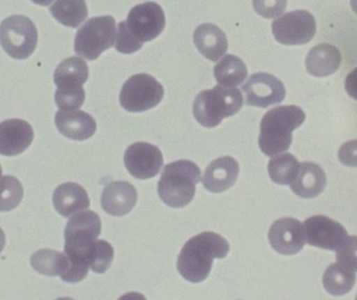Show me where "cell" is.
<instances>
[{"label":"cell","instance_id":"23","mask_svg":"<svg viewBox=\"0 0 357 300\" xmlns=\"http://www.w3.org/2000/svg\"><path fill=\"white\" fill-rule=\"evenodd\" d=\"M89 77L85 61L71 56L63 61L54 71V84L59 90H77L83 88Z\"/></svg>","mask_w":357,"mask_h":300},{"label":"cell","instance_id":"10","mask_svg":"<svg viewBox=\"0 0 357 300\" xmlns=\"http://www.w3.org/2000/svg\"><path fill=\"white\" fill-rule=\"evenodd\" d=\"M272 31L275 39L283 45H304L314 39L317 23L307 10H294L276 19Z\"/></svg>","mask_w":357,"mask_h":300},{"label":"cell","instance_id":"26","mask_svg":"<svg viewBox=\"0 0 357 300\" xmlns=\"http://www.w3.org/2000/svg\"><path fill=\"white\" fill-rule=\"evenodd\" d=\"M50 10L58 22L71 29L79 27L88 17L85 0H56Z\"/></svg>","mask_w":357,"mask_h":300},{"label":"cell","instance_id":"35","mask_svg":"<svg viewBox=\"0 0 357 300\" xmlns=\"http://www.w3.org/2000/svg\"><path fill=\"white\" fill-rule=\"evenodd\" d=\"M339 159L348 167H357V140L346 142L339 150Z\"/></svg>","mask_w":357,"mask_h":300},{"label":"cell","instance_id":"4","mask_svg":"<svg viewBox=\"0 0 357 300\" xmlns=\"http://www.w3.org/2000/svg\"><path fill=\"white\" fill-rule=\"evenodd\" d=\"M201 170L191 161H174L165 166L158 182L159 196L174 209L186 207L195 194Z\"/></svg>","mask_w":357,"mask_h":300},{"label":"cell","instance_id":"3","mask_svg":"<svg viewBox=\"0 0 357 300\" xmlns=\"http://www.w3.org/2000/svg\"><path fill=\"white\" fill-rule=\"evenodd\" d=\"M305 119V113L297 106H277L268 111L260 123V150L268 157L289 150L293 132L299 129Z\"/></svg>","mask_w":357,"mask_h":300},{"label":"cell","instance_id":"28","mask_svg":"<svg viewBox=\"0 0 357 300\" xmlns=\"http://www.w3.org/2000/svg\"><path fill=\"white\" fill-rule=\"evenodd\" d=\"M300 164L295 155L283 153L268 161V174L271 180L278 184H291L297 175Z\"/></svg>","mask_w":357,"mask_h":300},{"label":"cell","instance_id":"38","mask_svg":"<svg viewBox=\"0 0 357 300\" xmlns=\"http://www.w3.org/2000/svg\"><path fill=\"white\" fill-rule=\"evenodd\" d=\"M33 3L38 4V6H47L52 3L54 0H31Z\"/></svg>","mask_w":357,"mask_h":300},{"label":"cell","instance_id":"8","mask_svg":"<svg viewBox=\"0 0 357 300\" xmlns=\"http://www.w3.org/2000/svg\"><path fill=\"white\" fill-rule=\"evenodd\" d=\"M165 96L162 85L150 74H135L130 77L121 89V106L128 112L142 113L160 104Z\"/></svg>","mask_w":357,"mask_h":300},{"label":"cell","instance_id":"21","mask_svg":"<svg viewBox=\"0 0 357 300\" xmlns=\"http://www.w3.org/2000/svg\"><path fill=\"white\" fill-rule=\"evenodd\" d=\"M193 41L199 52L212 62L222 58L228 49L227 35L214 24H202L193 33Z\"/></svg>","mask_w":357,"mask_h":300},{"label":"cell","instance_id":"18","mask_svg":"<svg viewBox=\"0 0 357 300\" xmlns=\"http://www.w3.org/2000/svg\"><path fill=\"white\" fill-rule=\"evenodd\" d=\"M238 174L239 165L233 157H220L209 164L202 182L210 192L222 193L235 184Z\"/></svg>","mask_w":357,"mask_h":300},{"label":"cell","instance_id":"25","mask_svg":"<svg viewBox=\"0 0 357 300\" xmlns=\"http://www.w3.org/2000/svg\"><path fill=\"white\" fill-rule=\"evenodd\" d=\"M214 77L222 87H237L247 79V66L238 56L228 54L214 67Z\"/></svg>","mask_w":357,"mask_h":300},{"label":"cell","instance_id":"15","mask_svg":"<svg viewBox=\"0 0 357 300\" xmlns=\"http://www.w3.org/2000/svg\"><path fill=\"white\" fill-rule=\"evenodd\" d=\"M33 127L21 119H10L0 123V155L14 157L31 146Z\"/></svg>","mask_w":357,"mask_h":300},{"label":"cell","instance_id":"41","mask_svg":"<svg viewBox=\"0 0 357 300\" xmlns=\"http://www.w3.org/2000/svg\"><path fill=\"white\" fill-rule=\"evenodd\" d=\"M356 299H357V297H356Z\"/></svg>","mask_w":357,"mask_h":300},{"label":"cell","instance_id":"11","mask_svg":"<svg viewBox=\"0 0 357 300\" xmlns=\"http://www.w3.org/2000/svg\"><path fill=\"white\" fill-rule=\"evenodd\" d=\"M303 226L306 242L326 251H337L348 237L341 223L326 216H312L305 220Z\"/></svg>","mask_w":357,"mask_h":300},{"label":"cell","instance_id":"34","mask_svg":"<svg viewBox=\"0 0 357 300\" xmlns=\"http://www.w3.org/2000/svg\"><path fill=\"white\" fill-rule=\"evenodd\" d=\"M142 47V45L137 43L128 33L123 23H119V31L116 33V41H115V48H116L117 52L125 54H134Z\"/></svg>","mask_w":357,"mask_h":300},{"label":"cell","instance_id":"29","mask_svg":"<svg viewBox=\"0 0 357 300\" xmlns=\"http://www.w3.org/2000/svg\"><path fill=\"white\" fill-rule=\"evenodd\" d=\"M23 198V188L17 178L6 175L0 180V212L18 207Z\"/></svg>","mask_w":357,"mask_h":300},{"label":"cell","instance_id":"37","mask_svg":"<svg viewBox=\"0 0 357 300\" xmlns=\"http://www.w3.org/2000/svg\"><path fill=\"white\" fill-rule=\"evenodd\" d=\"M4 245H6V235H4L3 230L0 228V253H1Z\"/></svg>","mask_w":357,"mask_h":300},{"label":"cell","instance_id":"31","mask_svg":"<svg viewBox=\"0 0 357 300\" xmlns=\"http://www.w3.org/2000/svg\"><path fill=\"white\" fill-rule=\"evenodd\" d=\"M56 104L63 111H75L81 108L85 102L84 88L77 90H59L54 94Z\"/></svg>","mask_w":357,"mask_h":300},{"label":"cell","instance_id":"2","mask_svg":"<svg viewBox=\"0 0 357 300\" xmlns=\"http://www.w3.org/2000/svg\"><path fill=\"white\" fill-rule=\"evenodd\" d=\"M230 251L224 237L205 232L187 241L178 255L177 268L190 283L204 282L211 271L214 259H224Z\"/></svg>","mask_w":357,"mask_h":300},{"label":"cell","instance_id":"1","mask_svg":"<svg viewBox=\"0 0 357 300\" xmlns=\"http://www.w3.org/2000/svg\"><path fill=\"white\" fill-rule=\"evenodd\" d=\"M102 232L100 216L92 211L75 214L65 228V255L70 261L68 283L81 282L89 272V258Z\"/></svg>","mask_w":357,"mask_h":300},{"label":"cell","instance_id":"22","mask_svg":"<svg viewBox=\"0 0 357 300\" xmlns=\"http://www.w3.org/2000/svg\"><path fill=\"white\" fill-rule=\"evenodd\" d=\"M342 54L331 44H320L312 48L306 58V70L316 77H325L337 72L341 66Z\"/></svg>","mask_w":357,"mask_h":300},{"label":"cell","instance_id":"33","mask_svg":"<svg viewBox=\"0 0 357 300\" xmlns=\"http://www.w3.org/2000/svg\"><path fill=\"white\" fill-rule=\"evenodd\" d=\"M287 4V0H253V6L257 14L268 19L280 16Z\"/></svg>","mask_w":357,"mask_h":300},{"label":"cell","instance_id":"14","mask_svg":"<svg viewBox=\"0 0 357 300\" xmlns=\"http://www.w3.org/2000/svg\"><path fill=\"white\" fill-rule=\"evenodd\" d=\"M268 241L277 253L284 255H296L305 245L303 224L294 218L277 220L271 226Z\"/></svg>","mask_w":357,"mask_h":300},{"label":"cell","instance_id":"32","mask_svg":"<svg viewBox=\"0 0 357 300\" xmlns=\"http://www.w3.org/2000/svg\"><path fill=\"white\" fill-rule=\"evenodd\" d=\"M337 260L341 265L357 271V237H347L337 249Z\"/></svg>","mask_w":357,"mask_h":300},{"label":"cell","instance_id":"5","mask_svg":"<svg viewBox=\"0 0 357 300\" xmlns=\"http://www.w3.org/2000/svg\"><path fill=\"white\" fill-rule=\"evenodd\" d=\"M243 104V94L238 89L216 86L197 96L193 102V115L199 125L212 129L225 118L238 113Z\"/></svg>","mask_w":357,"mask_h":300},{"label":"cell","instance_id":"19","mask_svg":"<svg viewBox=\"0 0 357 300\" xmlns=\"http://www.w3.org/2000/svg\"><path fill=\"white\" fill-rule=\"evenodd\" d=\"M289 186L298 196L314 198L326 187V174L318 164L305 161L300 165L297 175Z\"/></svg>","mask_w":357,"mask_h":300},{"label":"cell","instance_id":"36","mask_svg":"<svg viewBox=\"0 0 357 300\" xmlns=\"http://www.w3.org/2000/svg\"><path fill=\"white\" fill-rule=\"evenodd\" d=\"M345 88L349 96L357 100V68L348 74L345 81Z\"/></svg>","mask_w":357,"mask_h":300},{"label":"cell","instance_id":"16","mask_svg":"<svg viewBox=\"0 0 357 300\" xmlns=\"http://www.w3.org/2000/svg\"><path fill=\"white\" fill-rule=\"evenodd\" d=\"M137 191L128 182H114L102 191V207L109 215L121 217L127 215L135 207Z\"/></svg>","mask_w":357,"mask_h":300},{"label":"cell","instance_id":"9","mask_svg":"<svg viewBox=\"0 0 357 300\" xmlns=\"http://www.w3.org/2000/svg\"><path fill=\"white\" fill-rule=\"evenodd\" d=\"M126 29L140 45L156 39L165 27V15L156 2L138 4L130 10L127 20L123 21Z\"/></svg>","mask_w":357,"mask_h":300},{"label":"cell","instance_id":"6","mask_svg":"<svg viewBox=\"0 0 357 300\" xmlns=\"http://www.w3.org/2000/svg\"><path fill=\"white\" fill-rule=\"evenodd\" d=\"M115 19L111 16L94 17L88 20L75 35V50L77 56L88 61L100 58L115 42Z\"/></svg>","mask_w":357,"mask_h":300},{"label":"cell","instance_id":"12","mask_svg":"<svg viewBox=\"0 0 357 300\" xmlns=\"http://www.w3.org/2000/svg\"><path fill=\"white\" fill-rule=\"evenodd\" d=\"M123 161L132 176L138 180H149L160 172L163 155L157 146L138 142L127 148Z\"/></svg>","mask_w":357,"mask_h":300},{"label":"cell","instance_id":"39","mask_svg":"<svg viewBox=\"0 0 357 300\" xmlns=\"http://www.w3.org/2000/svg\"><path fill=\"white\" fill-rule=\"evenodd\" d=\"M351 8L357 15V0H351Z\"/></svg>","mask_w":357,"mask_h":300},{"label":"cell","instance_id":"20","mask_svg":"<svg viewBox=\"0 0 357 300\" xmlns=\"http://www.w3.org/2000/svg\"><path fill=\"white\" fill-rule=\"evenodd\" d=\"M54 205L60 215L69 218L79 212L89 209L90 200L83 187L75 182L60 184L54 190Z\"/></svg>","mask_w":357,"mask_h":300},{"label":"cell","instance_id":"30","mask_svg":"<svg viewBox=\"0 0 357 300\" xmlns=\"http://www.w3.org/2000/svg\"><path fill=\"white\" fill-rule=\"evenodd\" d=\"M114 249L107 241L98 240L89 258V267L96 274H105L110 268Z\"/></svg>","mask_w":357,"mask_h":300},{"label":"cell","instance_id":"27","mask_svg":"<svg viewBox=\"0 0 357 300\" xmlns=\"http://www.w3.org/2000/svg\"><path fill=\"white\" fill-rule=\"evenodd\" d=\"M356 282V272L341 265L339 262L329 266L323 276L325 290L335 297L347 294L354 289Z\"/></svg>","mask_w":357,"mask_h":300},{"label":"cell","instance_id":"40","mask_svg":"<svg viewBox=\"0 0 357 300\" xmlns=\"http://www.w3.org/2000/svg\"><path fill=\"white\" fill-rule=\"evenodd\" d=\"M2 175V169H1V165H0V177H1Z\"/></svg>","mask_w":357,"mask_h":300},{"label":"cell","instance_id":"24","mask_svg":"<svg viewBox=\"0 0 357 300\" xmlns=\"http://www.w3.org/2000/svg\"><path fill=\"white\" fill-rule=\"evenodd\" d=\"M31 264L33 269L46 276H60L63 281L66 280L70 269V261L65 253L41 249L33 253L31 258Z\"/></svg>","mask_w":357,"mask_h":300},{"label":"cell","instance_id":"13","mask_svg":"<svg viewBox=\"0 0 357 300\" xmlns=\"http://www.w3.org/2000/svg\"><path fill=\"white\" fill-rule=\"evenodd\" d=\"M243 92L247 95L248 106L268 108L273 104H280L285 98V87L280 79L268 73H255L250 77Z\"/></svg>","mask_w":357,"mask_h":300},{"label":"cell","instance_id":"7","mask_svg":"<svg viewBox=\"0 0 357 300\" xmlns=\"http://www.w3.org/2000/svg\"><path fill=\"white\" fill-rule=\"evenodd\" d=\"M38 31L33 21L22 15L4 19L0 24V45L16 60H25L35 52Z\"/></svg>","mask_w":357,"mask_h":300},{"label":"cell","instance_id":"17","mask_svg":"<svg viewBox=\"0 0 357 300\" xmlns=\"http://www.w3.org/2000/svg\"><path fill=\"white\" fill-rule=\"evenodd\" d=\"M56 129L69 139L83 141L89 139L96 132V121L83 111H63L56 113L54 118Z\"/></svg>","mask_w":357,"mask_h":300}]
</instances>
